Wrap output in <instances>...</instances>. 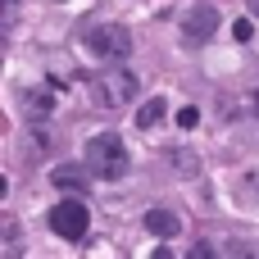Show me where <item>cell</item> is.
<instances>
[{
	"mask_svg": "<svg viewBox=\"0 0 259 259\" xmlns=\"http://www.w3.org/2000/svg\"><path fill=\"white\" fill-rule=\"evenodd\" d=\"M91 96H96V105H132L137 96H141V77L132 73V68H123V59H109L96 77H91Z\"/></svg>",
	"mask_w": 259,
	"mask_h": 259,
	"instance_id": "cell-2",
	"label": "cell"
},
{
	"mask_svg": "<svg viewBox=\"0 0 259 259\" xmlns=\"http://www.w3.org/2000/svg\"><path fill=\"white\" fill-rule=\"evenodd\" d=\"M232 32H237V41H250V36H255V23H250V18H241Z\"/></svg>",
	"mask_w": 259,
	"mask_h": 259,
	"instance_id": "cell-13",
	"label": "cell"
},
{
	"mask_svg": "<svg viewBox=\"0 0 259 259\" xmlns=\"http://www.w3.org/2000/svg\"><path fill=\"white\" fill-rule=\"evenodd\" d=\"M255 14H259V0H255Z\"/></svg>",
	"mask_w": 259,
	"mask_h": 259,
	"instance_id": "cell-19",
	"label": "cell"
},
{
	"mask_svg": "<svg viewBox=\"0 0 259 259\" xmlns=\"http://www.w3.org/2000/svg\"><path fill=\"white\" fill-rule=\"evenodd\" d=\"M196 255H200V259H219L214 250H209V246H196Z\"/></svg>",
	"mask_w": 259,
	"mask_h": 259,
	"instance_id": "cell-16",
	"label": "cell"
},
{
	"mask_svg": "<svg viewBox=\"0 0 259 259\" xmlns=\"http://www.w3.org/2000/svg\"><path fill=\"white\" fill-rule=\"evenodd\" d=\"M164 118V100H146L141 109H137V127H155Z\"/></svg>",
	"mask_w": 259,
	"mask_h": 259,
	"instance_id": "cell-8",
	"label": "cell"
},
{
	"mask_svg": "<svg viewBox=\"0 0 259 259\" xmlns=\"http://www.w3.org/2000/svg\"><path fill=\"white\" fill-rule=\"evenodd\" d=\"M150 259H173V250H164V246H159V250H155Z\"/></svg>",
	"mask_w": 259,
	"mask_h": 259,
	"instance_id": "cell-17",
	"label": "cell"
},
{
	"mask_svg": "<svg viewBox=\"0 0 259 259\" xmlns=\"http://www.w3.org/2000/svg\"><path fill=\"white\" fill-rule=\"evenodd\" d=\"M219 32V9L214 5H191L187 14H182V46H191V50H200L209 36Z\"/></svg>",
	"mask_w": 259,
	"mask_h": 259,
	"instance_id": "cell-5",
	"label": "cell"
},
{
	"mask_svg": "<svg viewBox=\"0 0 259 259\" xmlns=\"http://www.w3.org/2000/svg\"><path fill=\"white\" fill-rule=\"evenodd\" d=\"M87 50L100 55L105 64H109V59H127V55H132V32H127L123 23H100V27L87 32Z\"/></svg>",
	"mask_w": 259,
	"mask_h": 259,
	"instance_id": "cell-3",
	"label": "cell"
},
{
	"mask_svg": "<svg viewBox=\"0 0 259 259\" xmlns=\"http://www.w3.org/2000/svg\"><path fill=\"white\" fill-rule=\"evenodd\" d=\"M5 259H23V241H18V223L5 219Z\"/></svg>",
	"mask_w": 259,
	"mask_h": 259,
	"instance_id": "cell-10",
	"label": "cell"
},
{
	"mask_svg": "<svg viewBox=\"0 0 259 259\" xmlns=\"http://www.w3.org/2000/svg\"><path fill=\"white\" fill-rule=\"evenodd\" d=\"M246 196H259V178H246Z\"/></svg>",
	"mask_w": 259,
	"mask_h": 259,
	"instance_id": "cell-14",
	"label": "cell"
},
{
	"mask_svg": "<svg viewBox=\"0 0 259 259\" xmlns=\"http://www.w3.org/2000/svg\"><path fill=\"white\" fill-rule=\"evenodd\" d=\"M50 105H55V100H50L46 91H27V114H50Z\"/></svg>",
	"mask_w": 259,
	"mask_h": 259,
	"instance_id": "cell-11",
	"label": "cell"
},
{
	"mask_svg": "<svg viewBox=\"0 0 259 259\" xmlns=\"http://www.w3.org/2000/svg\"><path fill=\"white\" fill-rule=\"evenodd\" d=\"M196 123H200V109H191V105L178 109V127H196Z\"/></svg>",
	"mask_w": 259,
	"mask_h": 259,
	"instance_id": "cell-12",
	"label": "cell"
},
{
	"mask_svg": "<svg viewBox=\"0 0 259 259\" xmlns=\"http://www.w3.org/2000/svg\"><path fill=\"white\" fill-rule=\"evenodd\" d=\"M191 259H200V255H191Z\"/></svg>",
	"mask_w": 259,
	"mask_h": 259,
	"instance_id": "cell-20",
	"label": "cell"
},
{
	"mask_svg": "<svg viewBox=\"0 0 259 259\" xmlns=\"http://www.w3.org/2000/svg\"><path fill=\"white\" fill-rule=\"evenodd\" d=\"M250 109H255V114H259V91H255V96H250Z\"/></svg>",
	"mask_w": 259,
	"mask_h": 259,
	"instance_id": "cell-18",
	"label": "cell"
},
{
	"mask_svg": "<svg viewBox=\"0 0 259 259\" xmlns=\"http://www.w3.org/2000/svg\"><path fill=\"white\" fill-rule=\"evenodd\" d=\"M82 164H87L96 178H109V182H118V178H127V168H132V155H127V146H123V137H118V132H96V137H87Z\"/></svg>",
	"mask_w": 259,
	"mask_h": 259,
	"instance_id": "cell-1",
	"label": "cell"
},
{
	"mask_svg": "<svg viewBox=\"0 0 259 259\" xmlns=\"http://www.w3.org/2000/svg\"><path fill=\"white\" fill-rule=\"evenodd\" d=\"M87 228H91V209H87L82 200H59V205L50 209V232L64 237V241H82Z\"/></svg>",
	"mask_w": 259,
	"mask_h": 259,
	"instance_id": "cell-4",
	"label": "cell"
},
{
	"mask_svg": "<svg viewBox=\"0 0 259 259\" xmlns=\"http://www.w3.org/2000/svg\"><path fill=\"white\" fill-rule=\"evenodd\" d=\"M232 259H255V255H250L246 246H232Z\"/></svg>",
	"mask_w": 259,
	"mask_h": 259,
	"instance_id": "cell-15",
	"label": "cell"
},
{
	"mask_svg": "<svg viewBox=\"0 0 259 259\" xmlns=\"http://www.w3.org/2000/svg\"><path fill=\"white\" fill-rule=\"evenodd\" d=\"M168 164H173L182 178H196V168H200V159H196L191 150H173V155H168Z\"/></svg>",
	"mask_w": 259,
	"mask_h": 259,
	"instance_id": "cell-9",
	"label": "cell"
},
{
	"mask_svg": "<svg viewBox=\"0 0 259 259\" xmlns=\"http://www.w3.org/2000/svg\"><path fill=\"white\" fill-rule=\"evenodd\" d=\"M50 182L64 187V191H77V196L87 191V178H82V168H73V164H59V168L50 173Z\"/></svg>",
	"mask_w": 259,
	"mask_h": 259,
	"instance_id": "cell-7",
	"label": "cell"
},
{
	"mask_svg": "<svg viewBox=\"0 0 259 259\" xmlns=\"http://www.w3.org/2000/svg\"><path fill=\"white\" fill-rule=\"evenodd\" d=\"M178 228H182V219H178L173 209H146V232H155V237H178Z\"/></svg>",
	"mask_w": 259,
	"mask_h": 259,
	"instance_id": "cell-6",
	"label": "cell"
}]
</instances>
